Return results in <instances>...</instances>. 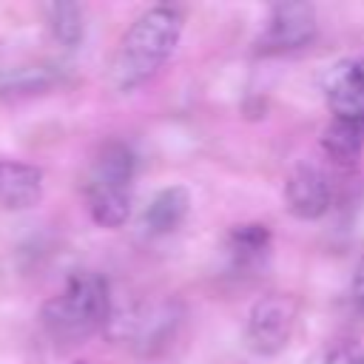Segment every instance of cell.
Here are the masks:
<instances>
[{"instance_id": "cell-14", "label": "cell", "mask_w": 364, "mask_h": 364, "mask_svg": "<svg viewBox=\"0 0 364 364\" xmlns=\"http://www.w3.org/2000/svg\"><path fill=\"white\" fill-rule=\"evenodd\" d=\"M48 31L63 48H77L85 37V9L77 3H51L46 9Z\"/></svg>"}, {"instance_id": "cell-2", "label": "cell", "mask_w": 364, "mask_h": 364, "mask_svg": "<svg viewBox=\"0 0 364 364\" xmlns=\"http://www.w3.org/2000/svg\"><path fill=\"white\" fill-rule=\"evenodd\" d=\"M114 316L111 284L102 273L80 270L71 273L63 287L43 301L40 324L60 344H80L108 327Z\"/></svg>"}, {"instance_id": "cell-5", "label": "cell", "mask_w": 364, "mask_h": 364, "mask_svg": "<svg viewBox=\"0 0 364 364\" xmlns=\"http://www.w3.org/2000/svg\"><path fill=\"white\" fill-rule=\"evenodd\" d=\"M318 34V14L313 3H279L267 11L264 28L256 37V54L279 57L310 46Z\"/></svg>"}, {"instance_id": "cell-16", "label": "cell", "mask_w": 364, "mask_h": 364, "mask_svg": "<svg viewBox=\"0 0 364 364\" xmlns=\"http://www.w3.org/2000/svg\"><path fill=\"white\" fill-rule=\"evenodd\" d=\"M350 293H353V307H355V310L364 316V253H361V256H358V262H355Z\"/></svg>"}, {"instance_id": "cell-6", "label": "cell", "mask_w": 364, "mask_h": 364, "mask_svg": "<svg viewBox=\"0 0 364 364\" xmlns=\"http://www.w3.org/2000/svg\"><path fill=\"white\" fill-rule=\"evenodd\" d=\"M333 205V182L324 168L299 162L284 179V208L301 222L321 219Z\"/></svg>"}, {"instance_id": "cell-15", "label": "cell", "mask_w": 364, "mask_h": 364, "mask_svg": "<svg viewBox=\"0 0 364 364\" xmlns=\"http://www.w3.org/2000/svg\"><path fill=\"white\" fill-rule=\"evenodd\" d=\"M321 364H364V344L358 338H338L324 353Z\"/></svg>"}, {"instance_id": "cell-9", "label": "cell", "mask_w": 364, "mask_h": 364, "mask_svg": "<svg viewBox=\"0 0 364 364\" xmlns=\"http://www.w3.org/2000/svg\"><path fill=\"white\" fill-rule=\"evenodd\" d=\"M182 316L185 313H182V304L176 299L156 301L154 307H148V310H142L131 318V344L142 355L159 353L176 336V327L182 324Z\"/></svg>"}, {"instance_id": "cell-17", "label": "cell", "mask_w": 364, "mask_h": 364, "mask_svg": "<svg viewBox=\"0 0 364 364\" xmlns=\"http://www.w3.org/2000/svg\"><path fill=\"white\" fill-rule=\"evenodd\" d=\"M71 364H88V361H71Z\"/></svg>"}, {"instance_id": "cell-8", "label": "cell", "mask_w": 364, "mask_h": 364, "mask_svg": "<svg viewBox=\"0 0 364 364\" xmlns=\"http://www.w3.org/2000/svg\"><path fill=\"white\" fill-rule=\"evenodd\" d=\"M333 119L364 125V54L338 63L324 82Z\"/></svg>"}, {"instance_id": "cell-1", "label": "cell", "mask_w": 364, "mask_h": 364, "mask_svg": "<svg viewBox=\"0 0 364 364\" xmlns=\"http://www.w3.org/2000/svg\"><path fill=\"white\" fill-rule=\"evenodd\" d=\"M185 28V11L171 3L145 9L128 31L119 37L111 57V85L117 91H134L145 85L176 51Z\"/></svg>"}, {"instance_id": "cell-10", "label": "cell", "mask_w": 364, "mask_h": 364, "mask_svg": "<svg viewBox=\"0 0 364 364\" xmlns=\"http://www.w3.org/2000/svg\"><path fill=\"white\" fill-rule=\"evenodd\" d=\"M43 199V171L31 162L0 159V205L9 210H26Z\"/></svg>"}, {"instance_id": "cell-4", "label": "cell", "mask_w": 364, "mask_h": 364, "mask_svg": "<svg viewBox=\"0 0 364 364\" xmlns=\"http://www.w3.org/2000/svg\"><path fill=\"white\" fill-rule=\"evenodd\" d=\"M301 301L293 293H264L253 301L245 324V341L256 355H279L296 330Z\"/></svg>"}, {"instance_id": "cell-7", "label": "cell", "mask_w": 364, "mask_h": 364, "mask_svg": "<svg viewBox=\"0 0 364 364\" xmlns=\"http://www.w3.org/2000/svg\"><path fill=\"white\" fill-rule=\"evenodd\" d=\"M273 256V233L262 222L233 225L225 236V259L228 270L239 279H250L267 267Z\"/></svg>"}, {"instance_id": "cell-12", "label": "cell", "mask_w": 364, "mask_h": 364, "mask_svg": "<svg viewBox=\"0 0 364 364\" xmlns=\"http://www.w3.org/2000/svg\"><path fill=\"white\" fill-rule=\"evenodd\" d=\"M321 151L338 168L355 165L364 151V125L347 119H330V125L321 131Z\"/></svg>"}, {"instance_id": "cell-13", "label": "cell", "mask_w": 364, "mask_h": 364, "mask_svg": "<svg viewBox=\"0 0 364 364\" xmlns=\"http://www.w3.org/2000/svg\"><path fill=\"white\" fill-rule=\"evenodd\" d=\"M60 82V71L48 65H20L0 71V97H31L54 88Z\"/></svg>"}, {"instance_id": "cell-11", "label": "cell", "mask_w": 364, "mask_h": 364, "mask_svg": "<svg viewBox=\"0 0 364 364\" xmlns=\"http://www.w3.org/2000/svg\"><path fill=\"white\" fill-rule=\"evenodd\" d=\"M191 210V193L182 185H168L154 193V199L142 210V230L148 236H168L173 233Z\"/></svg>"}, {"instance_id": "cell-3", "label": "cell", "mask_w": 364, "mask_h": 364, "mask_svg": "<svg viewBox=\"0 0 364 364\" xmlns=\"http://www.w3.org/2000/svg\"><path fill=\"white\" fill-rule=\"evenodd\" d=\"M134 179H136V154L125 142L108 139L91 159V168L82 182L85 208L100 228L114 230L128 222Z\"/></svg>"}]
</instances>
